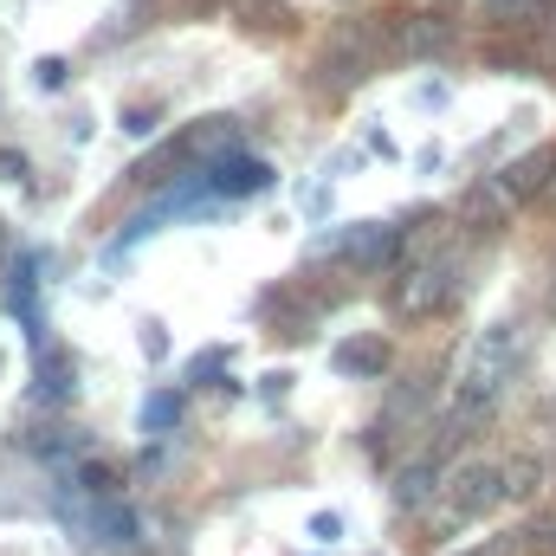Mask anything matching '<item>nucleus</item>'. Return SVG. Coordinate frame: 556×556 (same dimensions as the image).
Returning <instances> with one entry per match:
<instances>
[{
  "label": "nucleus",
  "mask_w": 556,
  "mask_h": 556,
  "mask_svg": "<svg viewBox=\"0 0 556 556\" xmlns=\"http://www.w3.org/2000/svg\"><path fill=\"white\" fill-rule=\"evenodd\" d=\"M518 363H525V324H492V330H479V343L466 350L459 389H453V427H472V420L492 415Z\"/></svg>",
  "instance_id": "1"
},
{
  "label": "nucleus",
  "mask_w": 556,
  "mask_h": 556,
  "mask_svg": "<svg viewBox=\"0 0 556 556\" xmlns=\"http://www.w3.org/2000/svg\"><path fill=\"white\" fill-rule=\"evenodd\" d=\"M498 505H505V466L466 459V466H446L440 472V492L427 498V525H433V538H453V531L479 525Z\"/></svg>",
  "instance_id": "2"
},
{
  "label": "nucleus",
  "mask_w": 556,
  "mask_h": 556,
  "mask_svg": "<svg viewBox=\"0 0 556 556\" xmlns=\"http://www.w3.org/2000/svg\"><path fill=\"white\" fill-rule=\"evenodd\" d=\"M453 298H459V273H453V260H420V266H408V273L395 278V311H402L408 324L440 317Z\"/></svg>",
  "instance_id": "3"
},
{
  "label": "nucleus",
  "mask_w": 556,
  "mask_h": 556,
  "mask_svg": "<svg viewBox=\"0 0 556 556\" xmlns=\"http://www.w3.org/2000/svg\"><path fill=\"white\" fill-rule=\"evenodd\" d=\"M389 20H395V46H402L408 59H440V52H453V46H459V20H453V13H440V7L389 13Z\"/></svg>",
  "instance_id": "4"
},
{
  "label": "nucleus",
  "mask_w": 556,
  "mask_h": 556,
  "mask_svg": "<svg viewBox=\"0 0 556 556\" xmlns=\"http://www.w3.org/2000/svg\"><path fill=\"white\" fill-rule=\"evenodd\" d=\"M278 175L266 155H240V149H227V155H214L207 162V175H201V188H214V194H227V201H247V194H266Z\"/></svg>",
  "instance_id": "5"
},
{
  "label": "nucleus",
  "mask_w": 556,
  "mask_h": 556,
  "mask_svg": "<svg viewBox=\"0 0 556 556\" xmlns=\"http://www.w3.org/2000/svg\"><path fill=\"white\" fill-rule=\"evenodd\" d=\"M511 194H505V181L498 175H485V181H472L466 188V201H459V220H472V227H505L511 220Z\"/></svg>",
  "instance_id": "6"
},
{
  "label": "nucleus",
  "mask_w": 556,
  "mask_h": 556,
  "mask_svg": "<svg viewBox=\"0 0 556 556\" xmlns=\"http://www.w3.org/2000/svg\"><path fill=\"white\" fill-rule=\"evenodd\" d=\"M395 240H402V227H389V220H363V227L343 233V253H350L356 266H389V260H395Z\"/></svg>",
  "instance_id": "7"
},
{
  "label": "nucleus",
  "mask_w": 556,
  "mask_h": 556,
  "mask_svg": "<svg viewBox=\"0 0 556 556\" xmlns=\"http://www.w3.org/2000/svg\"><path fill=\"white\" fill-rule=\"evenodd\" d=\"M551 175H556V149H531V155H518L498 181H505V194H511V201H531V194H544V188H551Z\"/></svg>",
  "instance_id": "8"
},
{
  "label": "nucleus",
  "mask_w": 556,
  "mask_h": 556,
  "mask_svg": "<svg viewBox=\"0 0 556 556\" xmlns=\"http://www.w3.org/2000/svg\"><path fill=\"white\" fill-rule=\"evenodd\" d=\"M440 472H446L440 453H420L415 466H402V479H395V505H402V511H427V498L440 492Z\"/></svg>",
  "instance_id": "9"
},
{
  "label": "nucleus",
  "mask_w": 556,
  "mask_h": 556,
  "mask_svg": "<svg viewBox=\"0 0 556 556\" xmlns=\"http://www.w3.org/2000/svg\"><path fill=\"white\" fill-rule=\"evenodd\" d=\"M479 13H485L492 26H518V33H531V26L556 20V0H479Z\"/></svg>",
  "instance_id": "10"
},
{
  "label": "nucleus",
  "mask_w": 556,
  "mask_h": 556,
  "mask_svg": "<svg viewBox=\"0 0 556 556\" xmlns=\"http://www.w3.org/2000/svg\"><path fill=\"white\" fill-rule=\"evenodd\" d=\"M72 389H78V369H72V356H59V350H39V402H72Z\"/></svg>",
  "instance_id": "11"
},
{
  "label": "nucleus",
  "mask_w": 556,
  "mask_h": 556,
  "mask_svg": "<svg viewBox=\"0 0 556 556\" xmlns=\"http://www.w3.org/2000/svg\"><path fill=\"white\" fill-rule=\"evenodd\" d=\"M337 369H343V376H382V369H389V343H376V337H369V343H343V350H337Z\"/></svg>",
  "instance_id": "12"
},
{
  "label": "nucleus",
  "mask_w": 556,
  "mask_h": 556,
  "mask_svg": "<svg viewBox=\"0 0 556 556\" xmlns=\"http://www.w3.org/2000/svg\"><path fill=\"white\" fill-rule=\"evenodd\" d=\"M91 531H98L104 544H130V538H137V518H130L124 505H111V498H98V511H91Z\"/></svg>",
  "instance_id": "13"
},
{
  "label": "nucleus",
  "mask_w": 556,
  "mask_h": 556,
  "mask_svg": "<svg viewBox=\"0 0 556 556\" xmlns=\"http://www.w3.org/2000/svg\"><path fill=\"white\" fill-rule=\"evenodd\" d=\"M78 492H85V498H117V472L98 466V459H85V466H78Z\"/></svg>",
  "instance_id": "14"
},
{
  "label": "nucleus",
  "mask_w": 556,
  "mask_h": 556,
  "mask_svg": "<svg viewBox=\"0 0 556 556\" xmlns=\"http://www.w3.org/2000/svg\"><path fill=\"white\" fill-rule=\"evenodd\" d=\"M175 420H181V395H149V402H142V427H149V433H168Z\"/></svg>",
  "instance_id": "15"
},
{
  "label": "nucleus",
  "mask_w": 556,
  "mask_h": 556,
  "mask_svg": "<svg viewBox=\"0 0 556 556\" xmlns=\"http://www.w3.org/2000/svg\"><path fill=\"white\" fill-rule=\"evenodd\" d=\"M337 531H343L337 511H317V518H311V538H317V544H337Z\"/></svg>",
  "instance_id": "16"
},
{
  "label": "nucleus",
  "mask_w": 556,
  "mask_h": 556,
  "mask_svg": "<svg viewBox=\"0 0 556 556\" xmlns=\"http://www.w3.org/2000/svg\"><path fill=\"white\" fill-rule=\"evenodd\" d=\"M26 175V155H13V149H0V181H20Z\"/></svg>",
  "instance_id": "17"
},
{
  "label": "nucleus",
  "mask_w": 556,
  "mask_h": 556,
  "mask_svg": "<svg viewBox=\"0 0 556 556\" xmlns=\"http://www.w3.org/2000/svg\"><path fill=\"white\" fill-rule=\"evenodd\" d=\"M39 85H65V59H39Z\"/></svg>",
  "instance_id": "18"
},
{
  "label": "nucleus",
  "mask_w": 556,
  "mask_h": 556,
  "mask_svg": "<svg viewBox=\"0 0 556 556\" xmlns=\"http://www.w3.org/2000/svg\"><path fill=\"white\" fill-rule=\"evenodd\" d=\"M544 201H551V207H556V175H551V188H544Z\"/></svg>",
  "instance_id": "19"
},
{
  "label": "nucleus",
  "mask_w": 556,
  "mask_h": 556,
  "mask_svg": "<svg viewBox=\"0 0 556 556\" xmlns=\"http://www.w3.org/2000/svg\"><path fill=\"white\" fill-rule=\"evenodd\" d=\"M0 253H7V220H0Z\"/></svg>",
  "instance_id": "20"
},
{
  "label": "nucleus",
  "mask_w": 556,
  "mask_h": 556,
  "mask_svg": "<svg viewBox=\"0 0 556 556\" xmlns=\"http://www.w3.org/2000/svg\"><path fill=\"white\" fill-rule=\"evenodd\" d=\"M551 311H556V291H551Z\"/></svg>",
  "instance_id": "21"
}]
</instances>
